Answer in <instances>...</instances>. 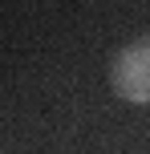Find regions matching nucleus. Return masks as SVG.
Returning a JSON list of instances; mask_svg holds the SVG:
<instances>
[{"instance_id": "nucleus-1", "label": "nucleus", "mask_w": 150, "mask_h": 154, "mask_svg": "<svg viewBox=\"0 0 150 154\" xmlns=\"http://www.w3.org/2000/svg\"><path fill=\"white\" fill-rule=\"evenodd\" d=\"M110 85L130 106H150V37H138L114 57Z\"/></svg>"}]
</instances>
